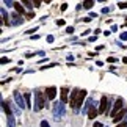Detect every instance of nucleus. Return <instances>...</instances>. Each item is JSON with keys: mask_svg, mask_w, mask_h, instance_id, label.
Instances as JSON below:
<instances>
[{"mask_svg": "<svg viewBox=\"0 0 127 127\" xmlns=\"http://www.w3.org/2000/svg\"><path fill=\"white\" fill-rule=\"evenodd\" d=\"M85 97H86V91H85V90H79V88L72 90L71 97H69V105H71V108H74V110L77 111V110H79V107L82 105V102L85 100Z\"/></svg>", "mask_w": 127, "mask_h": 127, "instance_id": "1", "label": "nucleus"}, {"mask_svg": "<svg viewBox=\"0 0 127 127\" xmlns=\"http://www.w3.org/2000/svg\"><path fill=\"white\" fill-rule=\"evenodd\" d=\"M46 99H47V96H42L41 91H36L35 93V107H33V108L36 111L42 110V107L46 105Z\"/></svg>", "mask_w": 127, "mask_h": 127, "instance_id": "2", "label": "nucleus"}, {"mask_svg": "<svg viewBox=\"0 0 127 127\" xmlns=\"http://www.w3.org/2000/svg\"><path fill=\"white\" fill-rule=\"evenodd\" d=\"M53 116H55V119H61L64 116V104L63 102H55L53 104Z\"/></svg>", "mask_w": 127, "mask_h": 127, "instance_id": "3", "label": "nucleus"}, {"mask_svg": "<svg viewBox=\"0 0 127 127\" xmlns=\"http://www.w3.org/2000/svg\"><path fill=\"white\" fill-rule=\"evenodd\" d=\"M110 111V100L107 96H102L100 105H99V113H108Z\"/></svg>", "mask_w": 127, "mask_h": 127, "instance_id": "4", "label": "nucleus"}, {"mask_svg": "<svg viewBox=\"0 0 127 127\" xmlns=\"http://www.w3.org/2000/svg\"><path fill=\"white\" fill-rule=\"evenodd\" d=\"M14 100H16V104L19 105V108H25V107H27V102H25V97H24L22 94H21V93H19V91H16V93H14Z\"/></svg>", "mask_w": 127, "mask_h": 127, "instance_id": "5", "label": "nucleus"}, {"mask_svg": "<svg viewBox=\"0 0 127 127\" xmlns=\"http://www.w3.org/2000/svg\"><path fill=\"white\" fill-rule=\"evenodd\" d=\"M121 108H123V99H116L115 107H113V110H111V118H115V116L119 113Z\"/></svg>", "mask_w": 127, "mask_h": 127, "instance_id": "6", "label": "nucleus"}, {"mask_svg": "<svg viewBox=\"0 0 127 127\" xmlns=\"http://www.w3.org/2000/svg\"><path fill=\"white\" fill-rule=\"evenodd\" d=\"M46 96H47V99L53 100V99L57 97V88H55V86H49V88H46Z\"/></svg>", "mask_w": 127, "mask_h": 127, "instance_id": "7", "label": "nucleus"}, {"mask_svg": "<svg viewBox=\"0 0 127 127\" xmlns=\"http://www.w3.org/2000/svg\"><path fill=\"white\" fill-rule=\"evenodd\" d=\"M67 91H69V90H67V86H63L61 90H60V99H61L63 104H66V102H67Z\"/></svg>", "mask_w": 127, "mask_h": 127, "instance_id": "8", "label": "nucleus"}, {"mask_svg": "<svg viewBox=\"0 0 127 127\" xmlns=\"http://www.w3.org/2000/svg\"><path fill=\"white\" fill-rule=\"evenodd\" d=\"M126 115H127V111H126V110H121L119 113L113 118V121H115V123H119V121H123V119H124V116H126Z\"/></svg>", "mask_w": 127, "mask_h": 127, "instance_id": "9", "label": "nucleus"}, {"mask_svg": "<svg viewBox=\"0 0 127 127\" xmlns=\"http://www.w3.org/2000/svg\"><path fill=\"white\" fill-rule=\"evenodd\" d=\"M13 24H14V25H21V24L24 22V19H21V14H19V13H16V14H13Z\"/></svg>", "mask_w": 127, "mask_h": 127, "instance_id": "10", "label": "nucleus"}, {"mask_svg": "<svg viewBox=\"0 0 127 127\" xmlns=\"http://www.w3.org/2000/svg\"><path fill=\"white\" fill-rule=\"evenodd\" d=\"M94 105H96V104H94ZM94 105H93L91 108H90V111H88V118H91V119H94L96 116H97V108H96Z\"/></svg>", "mask_w": 127, "mask_h": 127, "instance_id": "11", "label": "nucleus"}, {"mask_svg": "<svg viewBox=\"0 0 127 127\" xmlns=\"http://www.w3.org/2000/svg\"><path fill=\"white\" fill-rule=\"evenodd\" d=\"M2 108H3V111H5V113H6V116H11V108H9L8 102L2 100Z\"/></svg>", "mask_w": 127, "mask_h": 127, "instance_id": "12", "label": "nucleus"}, {"mask_svg": "<svg viewBox=\"0 0 127 127\" xmlns=\"http://www.w3.org/2000/svg\"><path fill=\"white\" fill-rule=\"evenodd\" d=\"M2 16H3V19H2V24H6V25H8V24H9V21H8V14H6V11H5V8H2Z\"/></svg>", "mask_w": 127, "mask_h": 127, "instance_id": "13", "label": "nucleus"}, {"mask_svg": "<svg viewBox=\"0 0 127 127\" xmlns=\"http://www.w3.org/2000/svg\"><path fill=\"white\" fill-rule=\"evenodd\" d=\"M8 121V127H16V121H14V116H6Z\"/></svg>", "mask_w": 127, "mask_h": 127, "instance_id": "14", "label": "nucleus"}, {"mask_svg": "<svg viewBox=\"0 0 127 127\" xmlns=\"http://www.w3.org/2000/svg\"><path fill=\"white\" fill-rule=\"evenodd\" d=\"M14 8H16V13H19V14H24V13H25L24 6H21L19 3H14Z\"/></svg>", "mask_w": 127, "mask_h": 127, "instance_id": "15", "label": "nucleus"}, {"mask_svg": "<svg viewBox=\"0 0 127 127\" xmlns=\"http://www.w3.org/2000/svg\"><path fill=\"white\" fill-rule=\"evenodd\" d=\"M93 5H94V2H93V0H85V2H83V6H85L86 9H90Z\"/></svg>", "mask_w": 127, "mask_h": 127, "instance_id": "16", "label": "nucleus"}, {"mask_svg": "<svg viewBox=\"0 0 127 127\" xmlns=\"http://www.w3.org/2000/svg\"><path fill=\"white\" fill-rule=\"evenodd\" d=\"M24 97H25V102H27V107H30V108H32V102H30V94H25V96H24Z\"/></svg>", "mask_w": 127, "mask_h": 127, "instance_id": "17", "label": "nucleus"}, {"mask_svg": "<svg viewBox=\"0 0 127 127\" xmlns=\"http://www.w3.org/2000/svg\"><path fill=\"white\" fill-rule=\"evenodd\" d=\"M21 2H22L24 5H25L27 8H32V0H21Z\"/></svg>", "mask_w": 127, "mask_h": 127, "instance_id": "18", "label": "nucleus"}, {"mask_svg": "<svg viewBox=\"0 0 127 127\" xmlns=\"http://www.w3.org/2000/svg\"><path fill=\"white\" fill-rule=\"evenodd\" d=\"M3 2H5L6 6H14V2H13V0H3Z\"/></svg>", "mask_w": 127, "mask_h": 127, "instance_id": "19", "label": "nucleus"}, {"mask_svg": "<svg viewBox=\"0 0 127 127\" xmlns=\"http://www.w3.org/2000/svg\"><path fill=\"white\" fill-rule=\"evenodd\" d=\"M118 6H119L121 9H124V8H127V2H119V3H118Z\"/></svg>", "mask_w": 127, "mask_h": 127, "instance_id": "20", "label": "nucleus"}, {"mask_svg": "<svg viewBox=\"0 0 127 127\" xmlns=\"http://www.w3.org/2000/svg\"><path fill=\"white\" fill-rule=\"evenodd\" d=\"M121 39H123V41H126V39H127V32L121 33Z\"/></svg>", "mask_w": 127, "mask_h": 127, "instance_id": "21", "label": "nucleus"}, {"mask_svg": "<svg viewBox=\"0 0 127 127\" xmlns=\"http://www.w3.org/2000/svg\"><path fill=\"white\" fill-rule=\"evenodd\" d=\"M41 127H50V126H49L47 121H41Z\"/></svg>", "mask_w": 127, "mask_h": 127, "instance_id": "22", "label": "nucleus"}, {"mask_svg": "<svg viewBox=\"0 0 127 127\" xmlns=\"http://www.w3.org/2000/svg\"><path fill=\"white\" fill-rule=\"evenodd\" d=\"M27 19H35V13H28L27 14Z\"/></svg>", "mask_w": 127, "mask_h": 127, "instance_id": "23", "label": "nucleus"}, {"mask_svg": "<svg viewBox=\"0 0 127 127\" xmlns=\"http://www.w3.org/2000/svg\"><path fill=\"white\" fill-rule=\"evenodd\" d=\"M6 63H9V58H2V64H6Z\"/></svg>", "mask_w": 127, "mask_h": 127, "instance_id": "24", "label": "nucleus"}, {"mask_svg": "<svg viewBox=\"0 0 127 127\" xmlns=\"http://www.w3.org/2000/svg\"><path fill=\"white\" fill-rule=\"evenodd\" d=\"M33 3H35V6H41V0H33Z\"/></svg>", "mask_w": 127, "mask_h": 127, "instance_id": "25", "label": "nucleus"}, {"mask_svg": "<svg viewBox=\"0 0 127 127\" xmlns=\"http://www.w3.org/2000/svg\"><path fill=\"white\" fill-rule=\"evenodd\" d=\"M47 42H53V36H52V35L47 36Z\"/></svg>", "mask_w": 127, "mask_h": 127, "instance_id": "26", "label": "nucleus"}, {"mask_svg": "<svg viewBox=\"0 0 127 127\" xmlns=\"http://www.w3.org/2000/svg\"><path fill=\"white\" fill-rule=\"evenodd\" d=\"M57 25H64V21H63V19H60V21H57Z\"/></svg>", "mask_w": 127, "mask_h": 127, "instance_id": "27", "label": "nucleus"}, {"mask_svg": "<svg viewBox=\"0 0 127 127\" xmlns=\"http://www.w3.org/2000/svg\"><path fill=\"white\" fill-rule=\"evenodd\" d=\"M36 30H38V27L36 28H32V30H27V33H30V35H32V33H35Z\"/></svg>", "mask_w": 127, "mask_h": 127, "instance_id": "28", "label": "nucleus"}, {"mask_svg": "<svg viewBox=\"0 0 127 127\" xmlns=\"http://www.w3.org/2000/svg\"><path fill=\"white\" fill-rule=\"evenodd\" d=\"M66 8H67V5L63 3V5H61V11H66Z\"/></svg>", "mask_w": 127, "mask_h": 127, "instance_id": "29", "label": "nucleus"}, {"mask_svg": "<svg viewBox=\"0 0 127 127\" xmlns=\"http://www.w3.org/2000/svg\"><path fill=\"white\" fill-rule=\"evenodd\" d=\"M66 32H67V33H72V32H74V28H72V27H67Z\"/></svg>", "mask_w": 127, "mask_h": 127, "instance_id": "30", "label": "nucleus"}, {"mask_svg": "<svg viewBox=\"0 0 127 127\" xmlns=\"http://www.w3.org/2000/svg\"><path fill=\"white\" fill-rule=\"evenodd\" d=\"M94 127H104V126H102V123H97V121H96V123H94Z\"/></svg>", "mask_w": 127, "mask_h": 127, "instance_id": "31", "label": "nucleus"}, {"mask_svg": "<svg viewBox=\"0 0 127 127\" xmlns=\"http://www.w3.org/2000/svg\"><path fill=\"white\" fill-rule=\"evenodd\" d=\"M108 11H110V8H104V9H102V13H104V14H107Z\"/></svg>", "mask_w": 127, "mask_h": 127, "instance_id": "32", "label": "nucleus"}, {"mask_svg": "<svg viewBox=\"0 0 127 127\" xmlns=\"http://www.w3.org/2000/svg\"><path fill=\"white\" fill-rule=\"evenodd\" d=\"M96 39H97V38H96V36H91V38H90V42H94Z\"/></svg>", "mask_w": 127, "mask_h": 127, "instance_id": "33", "label": "nucleus"}, {"mask_svg": "<svg viewBox=\"0 0 127 127\" xmlns=\"http://www.w3.org/2000/svg\"><path fill=\"white\" fill-rule=\"evenodd\" d=\"M108 61H110V63H115V61H116V58H113V57H110V58H108Z\"/></svg>", "mask_w": 127, "mask_h": 127, "instance_id": "34", "label": "nucleus"}, {"mask_svg": "<svg viewBox=\"0 0 127 127\" xmlns=\"http://www.w3.org/2000/svg\"><path fill=\"white\" fill-rule=\"evenodd\" d=\"M124 126H126V123H121V124H118L116 127H124Z\"/></svg>", "mask_w": 127, "mask_h": 127, "instance_id": "35", "label": "nucleus"}, {"mask_svg": "<svg viewBox=\"0 0 127 127\" xmlns=\"http://www.w3.org/2000/svg\"><path fill=\"white\" fill-rule=\"evenodd\" d=\"M123 63H124V64H127V57H126V58H123Z\"/></svg>", "mask_w": 127, "mask_h": 127, "instance_id": "36", "label": "nucleus"}, {"mask_svg": "<svg viewBox=\"0 0 127 127\" xmlns=\"http://www.w3.org/2000/svg\"><path fill=\"white\" fill-rule=\"evenodd\" d=\"M44 2H46V3H50V2H52V0H44Z\"/></svg>", "mask_w": 127, "mask_h": 127, "instance_id": "37", "label": "nucleus"}]
</instances>
